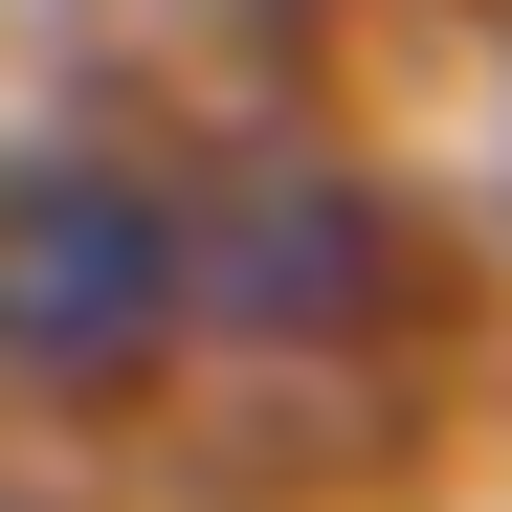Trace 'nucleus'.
I'll use <instances>...</instances> for the list:
<instances>
[{"label": "nucleus", "mask_w": 512, "mask_h": 512, "mask_svg": "<svg viewBox=\"0 0 512 512\" xmlns=\"http://www.w3.org/2000/svg\"><path fill=\"white\" fill-rule=\"evenodd\" d=\"M179 357H223V156H134V134L0 156V379L156 401Z\"/></svg>", "instance_id": "f257e3e1"}]
</instances>
